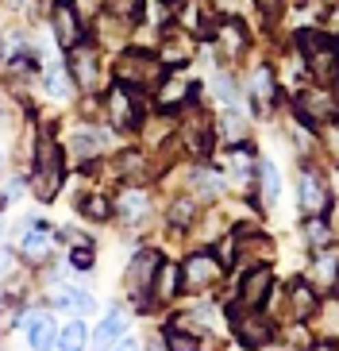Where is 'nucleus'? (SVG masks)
<instances>
[{"mask_svg":"<svg viewBox=\"0 0 339 351\" xmlns=\"http://www.w3.org/2000/svg\"><path fill=\"white\" fill-rule=\"evenodd\" d=\"M312 351H339V348H331V343H320V348H312Z\"/></svg>","mask_w":339,"mask_h":351,"instance_id":"nucleus-42","label":"nucleus"},{"mask_svg":"<svg viewBox=\"0 0 339 351\" xmlns=\"http://www.w3.org/2000/svg\"><path fill=\"white\" fill-rule=\"evenodd\" d=\"M116 351H139V343H135V340H127V343H120Z\"/></svg>","mask_w":339,"mask_h":351,"instance_id":"nucleus-40","label":"nucleus"},{"mask_svg":"<svg viewBox=\"0 0 339 351\" xmlns=\"http://www.w3.org/2000/svg\"><path fill=\"white\" fill-rule=\"evenodd\" d=\"M81 213H85V217L104 220L108 213H112V208H108V201H104V197H85V201H81Z\"/></svg>","mask_w":339,"mask_h":351,"instance_id":"nucleus-31","label":"nucleus"},{"mask_svg":"<svg viewBox=\"0 0 339 351\" xmlns=\"http://www.w3.org/2000/svg\"><path fill=\"white\" fill-rule=\"evenodd\" d=\"M123 332H127V317H123V309H112L108 317L101 320V328L92 332V348H97V351L112 348V343L120 340Z\"/></svg>","mask_w":339,"mask_h":351,"instance_id":"nucleus-15","label":"nucleus"},{"mask_svg":"<svg viewBox=\"0 0 339 351\" xmlns=\"http://www.w3.org/2000/svg\"><path fill=\"white\" fill-rule=\"evenodd\" d=\"M116 208H120V217H123V220H139V217L147 213V197L139 193V189H131V193H123V197H120V205H116Z\"/></svg>","mask_w":339,"mask_h":351,"instance_id":"nucleus-25","label":"nucleus"},{"mask_svg":"<svg viewBox=\"0 0 339 351\" xmlns=\"http://www.w3.org/2000/svg\"><path fill=\"white\" fill-rule=\"evenodd\" d=\"M201 12H205V4H201V0H189V4L181 8V16H177V23H181L185 32H201V27H205Z\"/></svg>","mask_w":339,"mask_h":351,"instance_id":"nucleus-27","label":"nucleus"},{"mask_svg":"<svg viewBox=\"0 0 339 351\" xmlns=\"http://www.w3.org/2000/svg\"><path fill=\"white\" fill-rule=\"evenodd\" d=\"M193 58V39L189 32H166L162 47H158V62L162 66H185Z\"/></svg>","mask_w":339,"mask_h":351,"instance_id":"nucleus-13","label":"nucleus"},{"mask_svg":"<svg viewBox=\"0 0 339 351\" xmlns=\"http://www.w3.org/2000/svg\"><path fill=\"white\" fill-rule=\"evenodd\" d=\"M158 267H162V258L154 255V251H143V255L131 263V286L147 293V289L154 286V274H158Z\"/></svg>","mask_w":339,"mask_h":351,"instance_id":"nucleus-18","label":"nucleus"},{"mask_svg":"<svg viewBox=\"0 0 339 351\" xmlns=\"http://www.w3.org/2000/svg\"><path fill=\"white\" fill-rule=\"evenodd\" d=\"M227 317H231V324H236V332H239V340H243V348H262V343L274 336L266 320L258 317L251 305H243V301H239V305H231V309H227Z\"/></svg>","mask_w":339,"mask_h":351,"instance_id":"nucleus-7","label":"nucleus"},{"mask_svg":"<svg viewBox=\"0 0 339 351\" xmlns=\"http://www.w3.org/2000/svg\"><path fill=\"white\" fill-rule=\"evenodd\" d=\"M212 8L220 12V16H236V12H239V0H212Z\"/></svg>","mask_w":339,"mask_h":351,"instance_id":"nucleus-38","label":"nucleus"},{"mask_svg":"<svg viewBox=\"0 0 339 351\" xmlns=\"http://www.w3.org/2000/svg\"><path fill=\"white\" fill-rule=\"evenodd\" d=\"M301 208H305L308 217H324L328 213V189H324V182L316 174L301 178Z\"/></svg>","mask_w":339,"mask_h":351,"instance_id":"nucleus-14","label":"nucleus"},{"mask_svg":"<svg viewBox=\"0 0 339 351\" xmlns=\"http://www.w3.org/2000/svg\"><path fill=\"white\" fill-rule=\"evenodd\" d=\"M0 208H4V197H0Z\"/></svg>","mask_w":339,"mask_h":351,"instance_id":"nucleus-43","label":"nucleus"},{"mask_svg":"<svg viewBox=\"0 0 339 351\" xmlns=\"http://www.w3.org/2000/svg\"><path fill=\"white\" fill-rule=\"evenodd\" d=\"M197 82L193 77H166L162 85H158V108H166V112H174V108H181V104H189V97H193Z\"/></svg>","mask_w":339,"mask_h":351,"instance_id":"nucleus-12","label":"nucleus"},{"mask_svg":"<svg viewBox=\"0 0 339 351\" xmlns=\"http://www.w3.org/2000/svg\"><path fill=\"white\" fill-rule=\"evenodd\" d=\"M58 186H62V151L54 139L42 135L39 147H35V193L42 201H51L58 193Z\"/></svg>","mask_w":339,"mask_h":351,"instance_id":"nucleus-2","label":"nucleus"},{"mask_svg":"<svg viewBox=\"0 0 339 351\" xmlns=\"http://www.w3.org/2000/svg\"><path fill=\"white\" fill-rule=\"evenodd\" d=\"M270 286H274V270L258 263V267L243 278V305L262 309V305H266V298H270Z\"/></svg>","mask_w":339,"mask_h":351,"instance_id":"nucleus-11","label":"nucleus"},{"mask_svg":"<svg viewBox=\"0 0 339 351\" xmlns=\"http://www.w3.org/2000/svg\"><path fill=\"white\" fill-rule=\"evenodd\" d=\"M224 258H212V255H193L189 263L181 267V286L189 293H201V289H212L216 282L224 278Z\"/></svg>","mask_w":339,"mask_h":351,"instance_id":"nucleus-5","label":"nucleus"},{"mask_svg":"<svg viewBox=\"0 0 339 351\" xmlns=\"http://www.w3.org/2000/svg\"><path fill=\"white\" fill-rule=\"evenodd\" d=\"M66 66H70V77H77V85H81L85 93H92V89H97V82H101V54H97V47H92V43H85V39L73 43Z\"/></svg>","mask_w":339,"mask_h":351,"instance_id":"nucleus-4","label":"nucleus"},{"mask_svg":"<svg viewBox=\"0 0 339 351\" xmlns=\"http://www.w3.org/2000/svg\"><path fill=\"white\" fill-rule=\"evenodd\" d=\"M305 232H308V239H312V243H324V239H328V224H324L320 217L312 220V224H308Z\"/></svg>","mask_w":339,"mask_h":351,"instance_id":"nucleus-36","label":"nucleus"},{"mask_svg":"<svg viewBox=\"0 0 339 351\" xmlns=\"http://www.w3.org/2000/svg\"><path fill=\"white\" fill-rule=\"evenodd\" d=\"M166 348L170 351H201V343H197V336H189V332H166Z\"/></svg>","mask_w":339,"mask_h":351,"instance_id":"nucleus-29","label":"nucleus"},{"mask_svg":"<svg viewBox=\"0 0 339 351\" xmlns=\"http://www.w3.org/2000/svg\"><path fill=\"white\" fill-rule=\"evenodd\" d=\"M4 270H8V255H4V251H0V274H4Z\"/></svg>","mask_w":339,"mask_h":351,"instance_id":"nucleus-41","label":"nucleus"},{"mask_svg":"<svg viewBox=\"0 0 339 351\" xmlns=\"http://www.w3.org/2000/svg\"><path fill=\"white\" fill-rule=\"evenodd\" d=\"M54 39L62 47H73V43H81V20H77V8H73V0H58L54 4Z\"/></svg>","mask_w":339,"mask_h":351,"instance_id":"nucleus-10","label":"nucleus"},{"mask_svg":"<svg viewBox=\"0 0 339 351\" xmlns=\"http://www.w3.org/2000/svg\"><path fill=\"white\" fill-rule=\"evenodd\" d=\"M101 151H104L101 132H77L73 135V155H101Z\"/></svg>","mask_w":339,"mask_h":351,"instance_id":"nucleus-26","label":"nucleus"},{"mask_svg":"<svg viewBox=\"0 0 339 351\" xmlns=\"http://www.w3.org/2000/svg\"><path fill=\"white\" fill-rule=\"evenodd\" d=\"M297 51L305 58L308 73L316 77V85H331L339 77V39H331L324 32H301Z\"/></svg>","mask_w":339,"mask_h":351,"instance_id":"nucleus-1","label":"nucleus"},{"mask_svg":"<svg viewBox=\"0 0 339 351\" xmlns=\"http://www.w3.org/2000/svg\"><path fill=\"white\" fill-rule=\"evenodd\" d=\"M27 343L35 351H51L54 348V320L47 313H35L27 317Z\"/></svg>","mask_w":339,"mask_h":351,"instance_id":"nucleus-16","label":"nucleus"},{"mask_svg":"<svg viewBox=\"0 0 339 351\" xmlns=\"http://www.w3.org/2000/svg\"><path fill=\"white\" fill-rule=\"evenodd\" d=\"M336 263H339L336 251H324V255L316 258V274H320L324 282H331V278H336Z\"/></svg>","mask_w":339,"mask_h":351,"instance_id":"nucleus-32","label":"nucleus"},{"mask_svg":"<svg viewBox=\"0 0 339 351\" xmlns=\"http://www.w3.org/2000/svg\"><path fill=\"white\" fill-rule=\"evenodd\" d=\"M66 89H70V73H66V66H51V70H47V93L66 97Z\"/></svg>","mask_w":339,"mask_h":351,"instance_id":"nucleus-28","label":"nucleus"},{"mask_svg":"<svg viewBox=\"0 0 339 351\" xmlns=\"http://www.w3.org/2000/svg\"><path fill=\"white\" fill-rule=\"evenodd\" d=\"M328 147H331V155L339 158V124H331V132H328Z\"/></svg>","mask_w":339,"mask_h":351,"instance_id":"nucleus-39","label":"nucleus"},{"mask_svg":"<svg viewBox=\"0 0 339 351\" xmlns=\"http://www.w3.org/2000/svg\"><path fill=\"white\" fill-rule=\"evenodd\" d=\"M108 112H112L116 132H127V128L139 124V104H135V97H131L127 85H116L112 93H108Z\"/></svg>","mask_w":339,"mask_h":351,"instance_id":"nucleus-9","label":"nucleus"},{"mask_svg":"<svg viewBox=\"0 0 339 351\" xmlns=\"http://www.w3.org/2000/svg\"><path fill=\"white\" fill-rule=\"evenodd\" d=\"M51 301L58 305L62 313H73V317H81V313H92V298L85 293V289H73V286L54 289V293H51Z\"/></svg>","mask_w":339,"mask_h":351,"instance_id":"nucleus-17","label":"nucleus"},{"mask_svg":"<svg viewBox=\"0 0 339 351\" xmlns=\"http://www.w3.org/2000/svg\"><path fill=\"white\" fill-rule=\"evenodd\" d=\"M70 263H73V270H89V267H92V251L81 243V247H77V251L70 255Z\"/></svg>","mask_w":339,"mask_h":351,"instance_id":"nucleus-35","label":"nucleus"},{"mask_svg":"<svg viewBox=\"0 0 339 351\" xmlns=\"http://www.w3.org/2000/svg\"><path fill=\"white\" fill-rule=\"evenodd\" d=\"M170 220H174L177 228H181V224H189V220H193V205H189V201H177V205L170 208Z\"/></svg>","mask_w":339,"mask_h":351,"instance_id":"nucleus-34","label":"nucleus"},{"mask_svg":"<svg viewBox=\"0 0 339 351\" xmlns=\"http://www.w3.org/2000/svg\"><path fill=\"white\" fill-rule=\"evenodd\" d=\"M289 301H293V313H297V320H308V317H312V309H316V293H312L305 282H297V286L289 289Z\"/></svg>","mask_w":339,"mask_h":351,"instance_id":"nucleus-21","label":"nucleus"},{"mask_svg":"<svg viewBox=\"0 0 339 351\" xmlns=\"http://www.w3.org/2000/svg\"><path fill=\"white\" fill-rule=\"evenodd\" d=\"M116 73H120L123 85H158V82H162V62H158V54L135 47V51L120 54Z\"/></svg>","mask_w":339,"mask_h":351,"instance_id":"nucleus-3","label":"nucleus"},{"mask_svg":"<svg viewBox=\"0 0 339 351\" xmlns=\"http://www.w3.org/2000/svg\"><path fill=\"white\" fill-rule=\"evenodd\" d=\"M85 343H89V336H85L81 320H70V324L58 332V351H81Z\"/></svg>","mask_w":339,"mask_h":351,"instance_id":"nucleus-22","label":"nucleus"},{"mask_svg":"<svg viewBox=\"0 0 339 351\" xmlns=\"http://www.w3.org/2000/svg\"><path fill=\"white\" fill-rule=\"evenodd\" d=\"M281 4H286V0H255V8L262 12V16H277V12H281Z\"/></svg>","mask_w":339,"mask_h":351,"instance_id":"nucleus-37","label":"nucleus"},{"mask_svg":"<svg viewBox=\"0 0 339 351\" xmlns=\"http://www.w3.org/2000/svg\"><path fill=\"white\" fill-rule=\"evenodd\" d=\"M251 93H255V101H258V112H266L270 97H274V77H270V70H255V77H251Z\"/></svg>","mask_w":339,"mask_h":351,"instance_id":"nucleus-24","label":"nucleus"},{"mask_svg":"<svg viewBox=\"0 0 339 351\" xmlns=\"http://www.w3.org/2000/svg\"><path fill=\"white\" fill-rule=\"evenodd\" d=\"M212 35H216V58H224V62H236L239 54L251 47V32L243 27L239 16H224Z\"/></svg>","mask_w":339,"mask_h":351,"instance_id":"nucleus-6","label":"nucleus"},{"mask_svg":"<svg viewBox=\"0 0 339 351\" xmlns=\"http://www.w3.org/2000/svg\"><path fill=\"white\" fill-rule=\"evenodd\" d=\"M23 251H27V255H47V251H51V228L47 224L23 228Z\"/></svg>","mask_w":339,"mask_h":351,"instance_id":"nucleus-20","label":"nucleus"},{"mask_svg":"<svg viewBox=\"0 0 339 351\" xmlns=\"http://www.w3.org/2000/svg\"><path fill=\"white\" fill-rule=\"evenodd\" d=\"M104 12H108L112 20L135 23L139 16H143V0H104Z\"/></svg>","mask_w":339,"mask_h":351,"instance_id":"nucleus-23","label":"nucleus"},{"mask_svg":"<svg viewBox=\"0 0 339 351\" xmlns=\"http://www.w3.org/2000/svg\"><path fill=\"white\" fill-rule=\"evenodd\" d=\"M297 108H301V116H305L308 124H320V120H336V116H339V101H336V93H331L328 85L305 89V93L297 97Z\"/></svg>","mask_w":339,"mask_h":351,"instance_id":"nucleus-8","label":"nucleus"},{"mask_svg":"<svg viewBox=\"0 0 339 351\" xmlns=\"http://www.w3.org/2000/svg\"><path fill=\"white\" fill-rule=\"evenodd\" d=\"M116 170H120L123 178H139L143 174V155H120V162H116Z\"/></svg>","mask_w":339,"mask_h":351,"instance_id":"nucleus-30","label":"nucleus"},{"mask_svg":"<svg viewBox=\"0 0 339 351\" xmlns=\"http://www.w3.org/2000/svg\"><path fill=\"white\" fill-rule=\"evenodd\" d=\"M258 174H262V189H266V201H274L277 197V170L270 162H262L258 166Z\"/></svg>","mask_w":339,"mask_h":351,"instance_id":"nucleus-33","label":"nucleus"},{"mask_svg":"<svg viewBox=\"0 0 339 351\" xmlns=\"http://www.w3.org/2000/svg\"><path fill=\"white\" fill-rule=\"evenodd\" d=\"M177 286H181V270L174 267V263H162L158 267V274H154V293L162 301H170V298H177Z\"/></svg>","mask_w":339,"mask_h":351,"instance_id":"nucleus-19","label":"nucleus"}]
</instances>
